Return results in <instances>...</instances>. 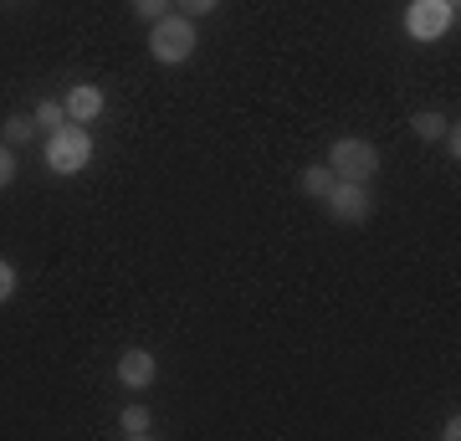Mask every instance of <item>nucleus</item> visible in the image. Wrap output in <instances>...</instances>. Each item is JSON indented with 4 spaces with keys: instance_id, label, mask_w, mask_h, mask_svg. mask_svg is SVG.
<instances>
[{
    "instance_id": "obj_12",
    "label": "nucleus",
    "mask_w": 461,
    "mask_h": 441,
    "mask_svg": "<svg viewBox=\"0 0 461 441\" xmlns=\"http://www.w3.org/2000/svg\"><path fill=\"white\" fill-rule=\"evenodd\" d=\"M446 124H451V118H446V114H436V108H420V114L411 118V129L420 133V139H441V133H446Z\"/></svg>"
},
{
    "instance_id": "obj_2",
    "label": "nucleus",
    "mask_w": 461,
    "mask_h": 441,
    "mask_svg": "<svg viewBox=\"0 0 461 441\" xmlns=\"http://www.w3.org/2000/svg\"><path fill=\"white\" fill-rule=\"evenodd\" d=\"M93 164V133L87 124H62L47 133V170L51 175H83Z\"/></svg>"
},
{
    "instance_id": "obj_14",
    "label": "nucleus",
    "mask_w": 461,
    "mask_h": 441,
    "mask_svg": "<svg viewBox=\"0 0 461 441\" xmlns=\"http://www.w3.org/2000/svg\"><path fill=\"white\" fill-rule=\"evenodd\" d=\"M215 5H221V0H175V11H180V16H190V21L211 16Z\"/></svg>"
},
{
    "instance_id": "obj_1",
    "label": "nucleus",
    "mask_w": 461,
    "mask_h": 441,
    "mask_svg": "<svg viewBox=\"0 0 461 441\" xmlns=\"http://www.w3.org/2000/svg\"><path fill=\"white\" fill-rule=\"evenodd\" d=\"M195 21L190 16H180V11H169V16H159V21H149V57L159 67H180V62H190L195 57Z\"/></svg>"
},
{
    "instance_id": "obj_5",
    "label": "nucleus",
    "mask_w": 461,
    "mask_h": 441,
    "mask_svg": "<svg viewBox=\"0 0 461 441\" xmlns=\"http://www.w3.org/2000/svg\"><path fill=\"white\" fill-rule=\"evenodd\" d=\"M333 221H344V226H364L369 216H375V196H369V185H354V180H333V190L323 196Z\"/></svg>"
},
{
    "instance_id": "obj_18",
    "label": "nucleus",
    "mask_w": 461,
    "mask_h": 441,
    "mask_svg": "<svg viewBox=\"0 0 461 441\" xmlns=\"http://www.w3.org/2000/svg\"><path fill=\"white\" fill-rule=\"evenodd\" d=\"M451 5H456V0H451Z\"/></svg>"
},
{
    "instance_id": "obj_13",
    "label": "nucleus",
    "mask_w": 461,
    "mask_h": 441,
    "mask_svg": "<svg viewBox=\"0 0 461 441\" xmlns=\"http://www.w3.org/2000/svg\"><path fill=\"white\" fill-rule=\"evenodd\" d=\"M129 5H133V16L139 21H159V16L175 11V0H129Z\"/></svg>"
},
{
    "instance_id": "obj_15",
    "label": "nucleus",
    "mask_w": 461,
    "mask_h": 441,
    "mask_svg": "<svg viewBox=\"0 0 461 441\" xmlns=\"http://www.w3.org/2000/svg\"><path fill=\"white\" fill-rule=\"evenodd\" d=\"M11 180H16V149L0 139V190H5Z\"/></svg>"
},
{
    "instance_id": "obj_11",
    "label": "nucleus",
    "mask_w": 461,
    "mask_h": 441,
    "mask_svg": "<svg viewBox=\"0 0 461 441\" xmlns=\"http://www.w3.org/2000/svg\"><path fill=\"white\" fill-rule=\"evenodd\" d=\"M32 124H36V129H62V124H67V108H62V98H41V103H36V114H32Z\"/></svg>"
},
{
    "instance_id": "obj_10",
    "label": "nucleus",
    "mask_w": 461,
    "mask_h": 441,
    "mask_svg": "<svg viewBox=\"0 0 461 441\" xmlns=\"http://www.w3.org/2000/svg\"><path fill=\"white\" fill-rule=\"evenodd\" d=\"M0 139H5L11 149L32 144V139H36V124H32V114H11L5 124H0Z\"/></svg>"
},
{
    "instance_id": "obj_16",
    "label": "nucleus",
    "mask_w": 461,
    "mask_h": 441,
    "mask_svg": "<svg viewBox=\"0 0 461 441\" xmlns=\"http://www.w3.org/2000/svg\"><path fill=\"white\" fill-rule=\"evenodd\" d=\"M11 298H16V267L0 257V303H11Z\"/></svg>"
},
{
    "instance_id": "obj_4",
    "label": "nucleus",
    "mask_w": 461,
    "mask_h": 441,
    "mask_svg": "<svg viewBox=\"0 0 461 441\" xmlns=\"http://www.w3.org/2000/svg\"><path fill=\"white\" fill-rule=\"evenodd\" d=\"M456 26V5L451 0H411L405 5V32L411 41H441Z\"/></svg>"
},
{
    "instance_id": "obj_9",
    "label": "nucleus",
    "mask_w": 461,
    "mask_h": 441,
    "mask_svg": "<svg viewBox=\"0 0 461 441\" xmlns=\"http://www.w3.org/2000/svg\"><path fill=\"white\" fill-rule=\"evenodd\" d=\"M297 190H303L308 200H323L333 190V170H329V164H308V170L297 175Z\"/></svg>"
},
{
    "instance_id": "obj_17",
    "label": "nucleus",
    "mask_w": 461,
    "mask_h": 441,
    "mask_svg": "<svg viewBox=\"0 0 461 441\" xmlns=\"http://www.w3.org/2000/svg\"><path fill=\"white\" fill-rule=\"evenodd\" d=\"M441 144H446V154H451V164H456V160H461V129H456V124H446Z\"/></svg>"
},
{
    "instance_id": "obj_8",
    "label": "nucleus",
    "mask_w": 461,
    "mask_h": 441,
    "mask_svg": "<svg viewBox=\"0 0 461 441\" xmlns=\"http://www.w3.org/2000/svg\"><path fill=\"white\" fill-rule=\"evenodd\" d=\"M118 436H123V441L154 436V410H149V406H123V410H118Z\"/></svg>"
},
{
    "instance_id": "obj_6",
    "label": "nucleus",
    "mask_w": 461,
    "mask_h": 441,
    "mask_svg": "<svg viewBox=\"0 0 461 441\" xmlns=\"http://www.w3.org/2000/svg\"><path fill=\"white\" fill-rule=\"evenodd\" d=\"M62 108H67V124H93V118H103L108 98H103L98 82H72L62 93Z\"/></svg>"
},
{
    "instance_id": "obj_3",
    "label": "nucleus",
    "mask_w": 461,
    "mask_h": 441,
    "mask_svg": "<svg viewBox=\"0 0 461 441\" xmlns=\"http://www.w3.org/2000/svg\"><path fill=\"white\" fill-rule=\"evenodd\" d=\"M333 170V180H354V185H369L379 175V149L369 144V139H333L329 160H323Z\"/></svg>"
},
{
    "instance_id": "obj_7",
    "label": "nucleus",
    "mask_w": 461,
    "mask_h": 441,
    "mask_svg": "<svg viewBox=\"0 0 461 441\" xmlns=\"http://www.w3.org/2000/svg\"><path fill=\"white\" fill-rule=\"evenodd\" d=\"M154 375H159V364H154V354H149V349H123V354H118V380H123L129 390L154 385Z\"/></svg>"
}]
</instances>
